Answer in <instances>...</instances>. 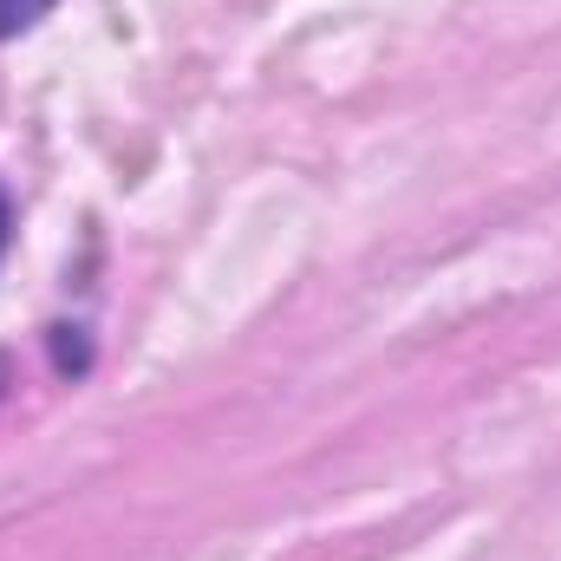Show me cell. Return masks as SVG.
Returning <instances> with one entry per match:
<instances>
[{"label":"cell","instance_id":"cell-2","mask_svg":"<svg viewBox=\"0 0 561 561\" xmlns=\"http://www.w3.org/2000/svg\"><path fill=\"white\" fill-rule=\"evenodd\" d=\"M7 242H13V203H7V190H0V255H7Z\"/></svg>","mask_w":561,"mask_h":561},{"label":"cell","instance_id":"cell-1","mask_svg":"<svg viewBox=\"0 0 561 561\" xmlns=\"http://www.w3.org/2000/svg\"><path fill=\"white\" fill-rule=\"evenodd\" d=\"M46 7H53V0H0V39H7V33H20V26H33Z\"/></svg>","mask_w":561,"mask_h":561}]
</instances>
